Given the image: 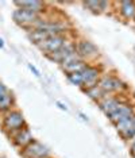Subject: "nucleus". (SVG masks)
<instances>
[{
  "mask_svg": "<svg viewBox=\"0 0 135 158\" xmlns=\"http://www.w3.org/2000/svg\"><path fill=\"white\" fill-rule=\"evenodd\" d=\"M7 93H8V89L4 87V84H1V82H0V100H1Z\"/></svg>",
  "mask_w": 135,
  "mask_h": 158,
  "instance_id": "obj_19",
  "label": "nucleus"
},
{
  "mask_svg": "<svg viewBox=\"0 0 135 158\" xmlns=\"http://www.w3.org/2000/svg\"><path fill=\"white\" fill-rule=\"evenodd\" d=\"M3 126L7 131H19L23 127H26V122L24 118L19 111H8L5 114L4 119H3Z\"/></svg>",
  "mask_w": 135,
  "mask_h": 158,
  "instance_id": "obj_4",
  "label": "nucleus"
},
{
  "mask_svg": "<svg viewBox=\"0 0 135 158\" xmlns=\"http://www.w3.org/2000/svg\"><path fill=\"white\" fill-rule=\"evenodd\" d=\"M12 138H14V143H15L18 147H26L28 143L34 141L30 130L27 127H23L22 130L16 131V133L12 135Z\"/></svg>",
  "mask_w": 135,
  "mask_h": 158,
  "instance_id": "obj_11",
  "label": "nucleus"
},
{
  "mask_svg": "<svg viewBox=\"0 0 135 158\" xmlns=\"http://www.w3.org/2000/svg\"><path fill=\"white\" fill-rule=\"evenodd\" d=\"M68 80L74 84V85H77V87H83V78H81V73L80 72H76V73H69L66 74Z\"/></svg>",
  "mask_w": 135,
  "mask_h": 158,
  "instance_id": "obj_18",
  "label": "nucleus"
},
{
  "mask_svg": "<svg viewBox=\"0 0 135 158\" xmlns=\"http://www.w3.org/2000/svg\"><path fill=\"white\" fill-rule=\"evenodd\" d=\"M15 4L18 5L19 8H23V10L32 12V14H38V15H39V12H42V11H43V8H45V3H42V1H38V0L16 1Z\"/></svg>",
  "mask_w": 135,
  "mask_h": 158,
  "instance_id": "obj_12",
  "label": "nucleus"
},
{
  "mask_svg": "<svg viewBox=\"0 0 135 158\" xmlns=\"http://www.w3.org/2000/svg\"><path fill=\"white\" fill-rule=\"evenodd\" d=\"M68 41H70L69 38L66 37V34H62V35H54V37H50L47 38L45 41H42L38 43V47L41 49L45 54H52L54 51H57L58 49H61Z\"/></svg>",
  "mask_w": 135,
  "mask_h": 158,
  "instance_id": "obj_3",
  "label": "nucleus"
},
{
  "mask_svg": "<svg viewBox=\"0 0 135 158\" xmlns=\"http://www.w3.org/2000/svg\"><path fill=\"white\" fill-rule=\"evenodd\" d=\"M74 45H76L77 56L83 61H92L99 57V50L92 42L87 41V39H80V41L74 42Z\"/></svg>",
  "mask_w": 135,
  "mask_h": 158,
  "instance_id": "obj_2",
  "label": "nucleus"
},
{
  "mask_svg": "<svg viewBox=\"0 0 135 158\" xmlns=\"http://www.w3.org/2000/svg\"><path fill=\"white\" fill-rule=\"evenodd\" d=\"M134 130H135V122H134Z\"/></svg>",
  "mask_w": 135,
  "mask_h": 158,
  "instance_id": "obj_22",
  "label": "nucleus"
},
{
  "mask_svg": "<svg viewBox=\"0 0 135 158\" xmlns=\"http://www.w3.org/2000/svg\"><path fill=\"white\" fill-rule=\"evenodd\" d=\"M14 19H15L16 23H19L23 27L31 29L32 26L41 19V16L38 14H32L30 11L23 10V8H16L15 12H14Z\"/></svg>",
  "mask_w": 135,
  "mask_h": 158,
  "instance_id": "obj_6",
  "label": "nucleus"
},
{
  "mask_svg": "<svg viewBox=\"0 0 135 158\" xmlns=\"http://www.w3.org/2000/svg\"><path fill=\"white\" fill-rule=\"evenodd\" d=\"M74 51H76V45H74V42L68 41L61 49H58L57 51H54V53H52V54H47L46 57L50 60V61L61 64L69 54H72V53H74Z\"/></svg>",
  "mask_w": 135,
  "mask_h": 158,
  "instance_id": "obj_8",
  "label": "nucleus"
},
{
  "mask_svg": "<svg viewBox=\"0 0 135 158\" xmlns=\"http://www.w3.org/2000/svg\"><path fill=\"white\" fill-rule=\"evenodd\" d=\"M23 155L26 158H47L49 150L42 143L32 141L23 149Z\"/></svg>",
  "mask_w": 135,
  "mask_h": 158,
  "instance_id": "obj_7",
  "label": "nucleus"
},
{
  "mask_svg": "<svg viewBox=\"0 0 135 158\" xmlns=\"http://www.w3.org/2000/svg\"><path fill=\"white\" fill-rule=\"evenodd\" d=\"M84 4L87 5V7H89V8L92 11H95V12H100V11L105 10L104 7H107L108 3H107V1H87V3H84Z\"/></svg>",
  "mask_w": 135,
  "mask_h": 158,
  "instance_id": "obj_17",
  "label": "nucleus"
},
{
  "mask_svg": "<svg viewBox=\"0 0 135 158\" xmlns=\"http://www.w3.org/2000/svg\"><path fill=\"white\" fill-rule=\"evenodd\" d=\"M84 92L88 95L91 99H93V100H96V102L99 103L103 97H105L107 95L104 93L101 89H100L97 85H95V87H91V88H88V89H84Z\"/></svg>",
  "mask_w": 135,
  "mask_h": 158,
  "instance_id": "obj_15",
  "label": "nucleus"
},
{
  "mask_svg": "<svg viewBox=\"0 0 135 158\" xmlns=\"http://www.w3.org/2000/svg\"><path fill=\"white\" fill-rule=\"evenodd\" d=\"M122 103H123V100H122L119 96H111V95H107V96L103 97V99L99 102V107L107 116H109V115L114 112L115 110L119 107Z\"/></svg>",
  "mask_w": 135,
  "mask_h": 158,
  "instance_id": "obj_9",
  "label": "nucleus"
},
{
  "mask_svg": "<svg viewBox=\"0 0 135 158\" xmlns=\"http://www.w3.org/2000/svg\"><path fill=\"white\" fill-rule=\"evenodd\" d=\"M1 46H3V41H1V39H0V47H1Z\"/></svg>",
  "mask_w": 135,
  "mask_h": 158,
  "instance_id": "obj_21",
  "label": "nucleus"
},
{
  "mask_svg": "<svg viewBox=\"0 0 135 158\" xmlns=\"http://www.w3.org/2000/svg\"><path fill=\"white\" fill-rule=\"evenodd\" d=\"M120 14L124 19H134L135 18V1H120Z\"/></svg>",
  "mask_w": 135,
  "mask_h": 158,
  "instance_id": "obj_13",
  "label": "nucleus"
},
{
  "mask_svg": "<svg viewBox=\"0 0 135 158\" xmlns=\"http://www.w3.org/2000/svg\"><path fill=\"white\" fill-rule=\"evenodd\" d=\"M28 68H30V70H31V72H34V74H35V76H38V77H39V70H38V69H36V68L34 66V65H31V64H28Z\"/></svg>",
  "mask_w": 135,
  "mask_h": 158,
  "instance_id": "obj_20",
  "label": "nucleus"
},
{
  "mask_svg": "<svg viewBox=\"0 0 135 158\" xmlns=\"http://www.w3.org/2000/svg\"><path fill=\"white\" fill-rule=\"evenodd\" d=\"M80 73H81V78H83L84 89H88V88H91V87L97 85L100 77H101L100 69L96 66H92V65H87Z\"/></svg>",
  "mask_w": 135,
  "mask_h": 158,
  "instance_id": "obj_5",
  "label": "nucleus"
},
{
  "mask_svg": "<svg viewBox=\"0 0 135 158\" xmlns=\"http://www.w3.org/2000/svg\"><path fill=\"white\" fill-rule=\"evenodd\" d=\"M134 114H135L134 110H132V107H131L130 104H127V103L123 102L108 118L114 124H116V123H119L120 120H123L126 118H130L131 115H134Z\"/></svg>",
  "mask_w": 135,
  "mask_h": 158,
  "instance_id": "obj_10",
  "label": "nucleus"
},
{
  "mask_svg": "<svg viewBox=\"0 0 135 158\" xmlns=\"http://www.w3.org/2000/svg\"><path fill=\"white\" fill-rule=\"evenodd\" d=\"M12 103H14V96H12V93L8 91V93L0 100V111H7V110H10L11 106H12Z\"/></svg>",
  "mask_w": 135,
  "mask_h": 158,
  "instance_id": "obj_16",
  "label": "nucleus"
},
{
  "mask_svg": "<svg viewBox=\"0 0 135 158\" xmlns=\"http://www.w3.org/2000/svg\"><path fill=\"white\" fill-rule=\"evenodd\" d=\"M88 64L85 61H83L81 58H78V60H76V61L70 62V64H68V65H65V66H61L64 69V72L66 73V74H69V73H76V72H81L84 69V68L87 66Z\"/></svg>",
  "mask_w": 135,
  "mask_h": 158,
  "instance_id": "obj_14",
  "label": "nucleus"
},
{
  "mask_svg": "<svg viewBox=\"0 0 135 158\" xmlns=\"http://www.w3.org/2000/svg\"><path fill=\"white\" fill-rule=\"evenodd\" d=\"M97 87L105 95H109V93H119V92H122L126 88V85L118 77L111 76V74H104V76L100 77L99 82H97Z\"/></svg>",
  "mask_w": 135,
  "mask_h": 158,
  "instance_id": "obj_1",
  "label": "nucleus"
}]
</instances>
